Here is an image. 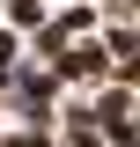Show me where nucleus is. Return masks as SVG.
Instances as JSON below:
<instances>
[{
	"instance_id": "obj_1",
	"label": "nucleus",
	"mask_w": 140,
	"mask_h": 147,
	"mask_svg": "<svg viewBox=\"0 0 140 147\" xmlns=\"http://www.w3.org/2000/svg\"><path fill=\"white\" fill-rule=\"evenodd\" d=\"M96 66H103V52H96V44H81V52L59 59V74H96Z\"/></svg>"
}]
</instances>
